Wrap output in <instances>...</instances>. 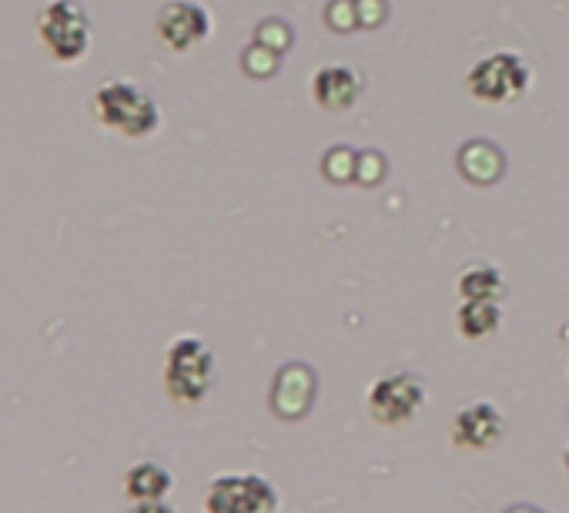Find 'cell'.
Returning <instances> with one entry per match:
<instances>
[{
  "instance_id": "3",
  "label": "cell",
  "mask_w": 569,
  "mask_h": 513,
  "mask_svg": "<svg viewBox=\"0 0 569 513\" xmlns=\"http://www.w3.org/2000/svg\"><path fill=\"white\" fill-rule=\"evenodd\" d=\"M38 34L58 65H78L91 48V21L78 0H51L38 14Z\"/></svg>"
},
{
  "instance_id": "7",
  "label": "cell",
  "mask_w": 569,
  "mask_h": 513,
  "mask_svg": "<svg viewBox=\"0 0 569 513\" xmlns=\"http://www.w3.org/2000/svg\"><path fill=\"white\" fill-rule=\"evenodd\" d=\"M154 34L168 51L184 55V51L198 48L201 41H208L211 18L201 4H194V0H171V4H164L154 18Z\"/></svg>"
},
{
  "instance_id": "5",
  "label": "cell",
  "mask_w": 569,
  "mask_h": 513,
  "mask_svg": "<svg viewBox=\"0 0 569 513\" xmlns=\"http://www.w3.org/2000/svg\"><path fill=\"white\" fill-rule=\"evenodd\" d=\"M278 506L274 486L258 473H224L204 490L208 513H271Z\"/></svg>"
},
{
  "instance_id": "4",
  "label": "cell",
  "mask_w": 569,
  "mask_h": 513,
  "mask_svg": "<svg viewBox=\"0 0 569 513\" xmlns=\"http://www.w3.org/2000/svg\"><path fill=\"white\" fill-rule=\"evenodd\" d=\"M529 88V65L512 51H496L476 61L466 75V91L482 105L519 101Z\"/></svg>"
},
{
  "instance_id": "12",
  "label": "cell",
  "mask_w": 569,
  "mask_h": 513,
  "mask_svg": "<svg viewBox=\"0 0 569 513\" xmlns=\"http://www.w3.org/2000/svg\"><path fill=\"white\" fill-rule=\"evenodd\" d=\"M459 171L476 185H492L502 175V155L492 141H469L459 155Z\"/></svg>"
},
{
  "instance_id": "6",
  "label": "cell",
  "mask_w": 569,
  "mask_h": 513,
  "mask_svg": "<svg viewBox=\"0 0 569 513\" xmlns=\"http://www.w3.org/2000/svg\"><path fill=\"white\" fill-rule=\"evenodd\" d=\"M366 403H369V413L379 423L399 426V423H409L422 410L426 386L416 376H409V373H389V376H382V379L372 383Z\"/></svg>"
},
{
  "instance_id": "1",
  "label": "cell",
  "mask_w": 569,
  "mask_h": 513,
  "mask_svg": "<svg viewBox=\"0 0 569 513\" xmlns=\"http://www.w3.org/2000/svg\"><path fill=\"white\" fill-rule=\"evenodd\" d=\"M91 108H94V118L104 128H111V131H118L124 138H148L161 125L158 101L144 88H138L134 81H124V78L104 81L98 88Z\"/></svg>"
},
{
  "instance_id": "15",
  "label": "cell",
  "mask_w": 569,
  "mask_h": 513,
  "mask_svg": "<svg viewBox=\"0 0 569 513\" xmlns=\"http://www.w3.org/2000/svg\"><path fill=\"white\" fill-rule=\"evenodd\" d=\"M562 463H566V470H569V446H566V453H562Z\"/></svg>"
},
{
  "instance_id": "2",
  "label": "cell",
  "mask_w": 569,
  "mask_h": 513,
  "mask_svg": "<svg viewBox=\"0 0 569 513\" xmlns=\"http://www.w3.org/2000/svg\"><path fill=\"white\" fill-rule=\"evenodd\" d=\"M214 386V353L198 336H178L164 356V389L174 403L194 406Z\"/></svg>"
},
{
  "instance_id": "13",
  "label": "cell",
  "mask_w": 569,
  "mask_h": 513,
  "mask_svg": "<svg viewBox=\"0 0 569 513\" xmlns=\"http://www.w3.org/2000/svg\"><path fill=\"white\" fill-rule=\"evenodd\" d=\"M506 293V279L499 269L486 266V263H476V266H466L459 273V296L462 299H489V303H499Z\"/></svg>"
},
{
  "instance_id": "10",
  "label": "cell",
  "mask_w": 569,
  "mask_h": 513,
  "mask_svg": "<svg viewBox=\"0 0 569 513\" xmlns=\"http://www.w3.org/2000/svg\"><path fill=\"white\" fill-rule=\"evenodd\" d=\"M171 490V473L161 463L141 460L124 473V493L131 503L138 500H164V493Z\"/></svg>"
},
{
  "instance_id": "9",
  "label": "cell",
  "mask_w": 569,
  "mask_h": 513,
  "mask_svg": "<svg viewBox=\"0 0 569 513\" xmlns=\"http://www.w3.org/2000/svg\"><path fill=\"white\" fill-rule=\"evenodd\" d=\"M502 436V413L492 403H472L452 420V440L466 450H489Z\"/></svg>"
},
{
  "instance_id": "8",
  "label": "cell",
  "mask_w": 569,
  "mask_h": 513,
  "mask_svg": "<svg viewBox=\"0 0 569 513\" xmlns=\"http://www.w3.org/2000/svg\"><path fill=\"white\" fill-rule=\"evenodd\" d=\"M312 98L326 111H349L362 98V78L349 65H326L312 78Z\"/></svg>"
},
{
  "instance_id": "11",
  "label": "cell",
  "mask_w": 569,
  "mask_h": 513,
  "mask_svg": "<svg viewBox=\"0 0 569 513\" xmlns=\"http://www.w3.org/2000/svg\"><path fill=\"white\" fill-rule=\"evenodd\" d=\"M502 323V309L499 303L489 299H462L459 313H456V326L466 339H489Z\"/></svg>"
},
{
  "instance_id": "14",
  "label": "cell",
  "mask_w": 569,
  "mask_h": 513,
  "mask_svg": "<svg viewBox=\"0 0 569 513\" xmlns=\"http://www.w3.org/2000/svg\"><path fill=\"white\" fill-rule=\"evenodd\" d=\"M128 513H174V510L164 500H138V503H131Z\"/></svg>"
}]
</instances>
